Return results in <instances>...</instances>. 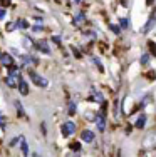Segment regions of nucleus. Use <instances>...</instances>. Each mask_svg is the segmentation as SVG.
Wrapping results in <instances>:
<instances>
[{
  "mask_svg": "<svg viewBox=\"0 0 156 157\" xmlns=\"http://www.w3.org/2000/svg\"><path fill=\"white\" fill-rule=\"evenodd\" d=\"M29 75H30L32 82H34L35 85H39V87H47V85H49V82H47V78H44L42 75H39V74H35L34 70H29Z\"/></svg>",
  "mask_w": 156,
  "mask_h": 157,
  "instance_id": "obj_1",
  "label": "nucleus"
},
{
  "mask_svg": "<svg viewBox=\"0 0 156 157\" xmlns=\"http://www.w3.org/2000/svg\"><path fill=\"white\" fill-rule=\"evenodd\" d=\"M61 132H62V136L64 137H69V136H72L74 132H76V124L74 122H64L62 124V127H61Z\"/></svg>",
  "mask_w": 156,
  "mask_h": 157,
  "instance_id": "obj_2",
  "label": "nucleus"
},
{
  "mask_svg": "<svg viewBox=\"0 0 156 157\" xmlns=\"http://www.w3.org/2000/svg\"><path fill=\"white\" fill-rule=\"evenodd\" d=\"M0 65L7 67V69H10V67L14 65V59L10 54H0Z\"/></svg>",
  "mask_w": 156,
  "mask_h": 157,
  "instance_id": "obj_3",
  "label": "nucleus"
},
{
  "mask_svg": "<svg viewBox=\"0 0 156 157\" xmlns=\"http://www.w3.org/2000/svg\"><path fill=\"white\" fill-rule=\"evenodd\" d=\"M84 22H86V15H84V12H79L76 17L72 18V25H76V27H81Z\"/></svg>",
  "mask_w": 156,
  "mask_h": 157,
  "instance_id": "obj_4",
  "label": "nucleus"
},
{
  "mask_svg": "<svg viewBox=\"0 0 156 157\" xmlns=\"http://www.w3.org/2000/svg\"><path fill=\"white\" fill-rule=\"evenodd\" d=\"M96 125H98V130L99 132H102L104 129H106V119H104V115H96Z\"/></svg>",
  "mask_w": 156,
  "mask_h": 157,
  "instance_id": "obj_5",
  "label": "nucleus"
},
{
  "mask_svg": "<svg viewBox=\"0 0 156 157\" xmlns=\"http://www.w3.org/2000/svg\"><path fill=\"white\" fill-rule=\"evenodd\" d=\"M81 139H82L84 142H92L94 140V132H92V130H82Z\"/></svg>",
  "mask_w": 156,
  "mask_h": 157,
  "instance_id": "obj_6",
  "label": "nucleus"
},
{
  "mask_svg": "<svg viewBox=\"0 0 156 157\" xmlns=\"http://www.w3.org/2000/svg\"><path fill=\"white\" fill-rule=\"evenodd\" d=\"M35 47L39 48V50H42L44 54H50V48H49V45H47L46 40H39V42L35 44Z\"/></svg>",
  "mask_w": 156,
  "mask_h": 157,
  "instance_id": "obj_7",
  "label": "nucleus"
},
{
  "mask_svg": "<svg viewBox=\"0 0 156 157\" xmlns=\"http://www.w3.org/2000/svg\"><path fill=\"white\" fill-rule=\"evenodd\" d=\"M18 90H20L22 95H27L29 94V85H27V82H25L24 78H20V80H18Z\"/></svg>",
  "mask_w": 156,
  "mask_h": 157,
  "instance_id": "obj_8",
  "label": "nucleus"
},
{
  "mask_svg": "<svg viewBox=\"0 0 156 157\" xmlns=\"http://www.w3.org/2000/svg\"><path fill=\"white\" fill-rule=\"evenodd\" d=\"M91 100H96V102H99V104H104V97H102V94H101V92H98V90H94V89H92Z\"/></svg>",
  "mask_w": 156,
  "mask_h": 157,
  "instance_id": "obj_9",
  "label": "nucleus"
},
{
  "mask_svg": "<svg viewBox=\"0 0 156 157\" xmlns=\"http://www.w3.org/2000/svg\"><path fill=\"white\" fill-rule=\"evenodd\" d=\"M134 124H136V127H138V129H143L144 124H146V115H143V114L138 115V119H136Z\"/></svg>",
  "mask_w": 156,
  "mask_h": 157,
  "instance_id": "obj_10",
  "label": "nucleus"
},
{
  "mask_svg": "<svg viewBox=\"0 0 156 157\" xmlns=\"http://www.w3.org/2000/svg\"><path fill=\"white\" fill-rule=\"evenodd\" d=\"M5 84L9 85V87H17L18 85V82H17V77H14V75H9L5 78Z\"/></svg>",
  "mask_w": 156,
  "mask_h": 157,
  "instance_id": "obj_11",
  "label": "nucleus"
},
{
  "mask_svg": "<svg viewBox=\"0 0 156 157\" xmlns=\"http://www.w3.org/2000/svg\"><path fill=\"white\" fill-rule=\"evenodd\" d=\"M17 29H22V30L29 29V22H27V20H24V18H20V20L17 22Z\"/></svg>",
  "mask_w": 156,
  "mask_h": 157,
  "instance_id": "obj_12",
  "label": "nucleus"
},
{
  "mask_svg": "<svg viewBox=\"0 0 156 157\" xmlns=\"http://www.w3.org/2000/svg\"><path fill=\"white\" fill-rule=\"evenodd\" d=\"M20 149H22V152H24L25 155L29 154V149H27V142H25V139L22 137V140H20Z\"/></svg>",
  "mask_w": 156,
  "mask_h": 157,
  "instance_id": "obj_13",
  "label": "nucleus"
},
{
  "mask_svg": "<svg viewBox=\"0 0 156 157\" xmlns=\"http://www.w3.org/2000/svg\"><path fill=\"white\" fill-rule=\"evenodd\" d=\"M153 25H154V17H151V18H150V20H148V24H146V27H144V29H143V32H148V30H150V29H151V27H153Z\"/></svg>",
  "mask_w": 156,
  "mask_h": 157,
  "instance_id": "obj_14",
  "label": "nucleus"
},
{
  "mask_svg": "<svg viewBox=\"0 0 156 157\" xmlns=\"http://www.w3.org/2000/svg\"><path fill=\"white\" fill-rule=\"evenodd\" d=\"M119 25H121V29H124V30H126V29H129V20H128V18H121Z\"/></svg>",
  "mask_w": 156,
  "mask_h": 157,
  "instance_id": "obj_15",
  "label": "nucleus"
},
{
  "mask_svg": "<svg viewBox=\"0 0 156 157\" xmlns=\"http://www.w3.org/2000/svg\"><path fill=\"white\" fill-rule=\"evenodd\" d=\"M67 112H69V114H70V115H74V114H76V104H74V102H69V107H67Z\"/></svg>",
  "mask_w": 156,
  "mask_h": 157,
  "instance_id": "obj_16",
  "label": "nucleus"
},
{
  "mask_svg": "<svg viewBox=\"0 0 156 157\" xmlns=\"http://www.w3.org/2000/svg\"><path fill=\"white\" fill-rule=\"evenodd\" d=\"M148 62H150V54H143V55H141V63L146 65Z\"/></svg>",
  "mask_w": 156,
  "mask_h": 157,
  "instance_id": "obj_17",
  "label": "nucleus"
},
{
  "mask_svg": "<svg viewBox=\"0 0 156 157\" xmlns=\"http://www.w3.org/2000/svg\"><path fill=\"white\" fill-rule=\"evenodd\" d=\"M15 29H17V24H12V22H10V24H7L5 30H7V32H14Z\"/></svg>",
  "mask_w": 156,
  "mask_h": 157,
  "instance_id": "obj_18",
  "label": "nucleus"
},
{
  "mask_svg": "<svg viewBox=\"0 0 156 157\" xmlns=\"http://www.w3.org/2000/svg\"><path fill=\"white\" fill-rule=\"evenodd\" d=\"M24 45L25 47H32V40H30V37H24Z\"/></svg>",
  "mask_w": 156,
  "mask_h": 157,
  "instance_id": "obj_19",
  "label": "nucleus"
},
{
  "mask_svg": "<svg viewBox=\"0 0 156 157\" xmlns=\"http://www.w3.org/2000/svg\"><path fill=\"white\" fill-rule=\"evenodd\" d=\"M92 62L96 63V67H98L99 70H102V63H101V60H99V59H96V57H94V59H92Z\"/></svg>",
  "mask_w": 156,
  "mask_h": 157,
  "instance_id": "obj_20",
  "label": "nucleus"
},
{
  "mask_svg": "<svg viewBox=\"0 0 156 157\" xmlns=\"http://www.w3.org/2000/svg\"><path fill=\"white\" fill-rule=\"evenodd\" d=\"M32 29H34V32H42V30H44L42 24H35V25H34V27H32Z\"/></svg>",
  "mask_w": 156,
  "mask_h": 157,
  "instance_id": "obj_21",
  "label": "nucleus"
},
{
  "mask_svg": "<svg viewBox=\"0 0 156 157\" xmlns=\"http://www.w3.org/2000/svg\"><path fill=\"white\" fill-rule=\"evenodd\" d=\"M70 149H72V151H79V149H81L79 142H72V144H70Z\"/></svg>",
  "mask_w": 156,
  "mask_h": 157,
  "instance_id": "obj_22",
  "label": "nucleus"
},
{
  "mask_svg": "<svg viewBox=\"0 0 156 157\" xmlns=\"http://www.w3.org/2000/svg\"><path fill=\"white\" fill-rule=\"evenodd\" d=\"M52 42L57 44V45H61V37H59V35H54V37H52Z\"/></svg>",
  "mask_w": 156,
  "mask_h": 157,
  "instance_id": "obj_23",
  "label": "nucleus"
},
{
  "mask_svg": "<svg viewBox=\"0 0 156 157\" xmlns=\"http://www.w3.org/2000/svg\"><path fill=\"white\" fill-rule=\"evenodd\" d=\"M5 125H7L5 117H3V115H0V127H2V129H5Z\"/></svg>",
  "mask_w": 156,
  "mask_h": 157,
  "instance_id": "obj_24",
  "label": "nucleus"
},
{
  "mask_svg": "<svg viewBox=\"0 0 156 157\" xmlns=\"http://www.w3.org/2000/svg\"><path fill=\"white\" fill-rule=\"evenodd\" d=\"M111 30H113L114 33H119V32H121V29L118 27V25H111Z\"/></svg>",
  "mask_w": 156,
  "mask_h": 157,
  "instance_id": "obj_25",
  "label": "nucleus"
},
{
  "mask_svg": "<svg viewBox=\"0 0 156 157\" xmlns=\"http://www.w3.org/2000/svg\"><path fill=\"white\" fill-rule=\"evenodd\" d=\"M0 3H2L3 7H9L10 5V0H0Z\"/></svg>",
  "mask_w": 156,
  "mask_h": 157,
  "instance_id": "obj_26",
  "label": "nucleus"
},
{
  "mask_svg": "<svg viewBox=\"0 0 156 157\" xmlns=\"http://www.w3.org/2000/svg\"><path fill=\"white\" fill-rule=\"evenodd\" d=\"M150 48H153V55H156V45L153 42H150Z\"/></svg>",
  "mask_w": 156,
  "mask_h": 157,
  "instance_id": "obj_27",
  "label": "nucleus"
},
{
  "mask_svg": "<svg viewBox=\"0 0 156 157\" xmlns=\"http://www.w3.org/2000/svg\"><path fill=\"white\" fill-rule=\"evenodd\" d=\"M3 17H5V10H3V9H0V20H2Z\"/></svg>",
  "mask_w": 156,
  "mask_h": 157,
  "instance_id": "obj_28",
  "label": "nucleus"
},
{
  "mask_svg": "<svg viewBox=\"0 0 156 157\" xmlns=\"http://www.w3.org/2000/svg\"><path fill=\"white\" fill-rule=\"evenodd\" d=\"M74 2H76V3H81V2H82V0H74Z\"/></svg>",
  "mask_w": 156,
  "mask_h": 157,
  "instance_id": "obj_29",
  "label": "nucleus"
}]
</instances>
